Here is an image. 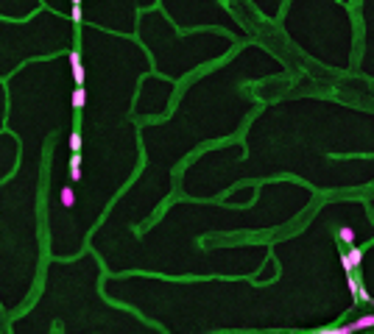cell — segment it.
I'll return each instance as SVG.
<instances>
[{"mask_svg": "<svg viewBox=\"0 0 374 334\" xmlns=\"http://www.w3.org/2000/svg\"><path fill=\"white\" fill-rule=\"evenodd\" d=\"M67 59H70V70H73V81H76V84H84L87 75H84V62H81V53L73 50Z\"/></svg>", "mask_w": 374, "mask_h": 334, "instance_id": "obj_1", "label": "cell"}, {"mask_svg": "<svg viewBox=\"0 0 374 334\" xmlns=\"http://www.w3.org/2000/svg\"><path fill=\"white\" fill-rule=\"evenodd\" d=\"M341 262H343V267H346V270H355V267H358L360 262H363V250L349 245V250L343 254V259H341Z\"/></svg>", "mask_w": 374, "mask_h": 334, "instance_id": "obj_2", "label": "cell"}, {"mask_svg": "<svg viewBox=\"0 0 374 334\" xmlns=\"http://www.w3.org/2000/svg\"><path fill=\"white\" fill-rule=\"evenodd\" d=\"M374 326V315H363V318H358L355 323H349V326H343V329H338V331H363V329H371Z\"/></svg>", "mask_w": 374, "mask_h": 334, "instance_id": "obj_3", "label": "cell"}, {"mask_svg": "<svg viewBox=\"0 0 374 334\" xmlns=\"http://www.w3.org/2000/svg\"><path fill=\"white\" fill-rule=\"evenodd\" d=\"M70 103H73V109H84V103H87V92H84V84H76L73 95H70Z\"/></svg>", "mask_w": 374, "mask_h": 334, "instance_id": "obj_4", "label": "cell"}, {"mask_svg": "<svg viewBox=\"0 0 374 334\" xmlns=\"http://www.w3.org/2000/svg\"><path fill=\"white\" fill-rule=\"evenodd\" d=\"M67 167H70V178L79 184V181H81V151L70 156V164H67Z\"/></svg>", "mask_w": 374, "mask_h": 334, "instance_id": "obj_5", "label": "cell"}, {"mask_svg": "<svg viewBox=\"0 0 374 334\" xmlns=\"http://www.w3.org/2000/svg\"><path fill=\"white\" fill-rule=\"evenodd\" d=\"M59 201H62V206L64 209H70V206H76V189L70 187H62V192H59Z\"/></svg>", "mask_w": 374, "mask_h": 334, "instance_id": "obj_6", "label": "cell"}, {"mask_svg": "<svg viewBox=\"0 0 374 334\" xmlns=\"http://www.w3.org/2000/svg\"><path fill=\"white\" fill-rule=\"evenodd\" d=\"M338 240H341L343 245H355V231L349 229V226H343V229L338 231Z\"/></svg>", "mask_w": 374, "mask_h": 334, "instance_id": "obj_7", "label": "cell"}, {"mask_svg": "<svg viewBox=\"0 0 374 334\" xmlns=\"http://www.w3.org/2000/svg\"><path fill=\"white\" fill-rule=\"evenodd\" d=\"M67 145H70V151H73V153H79L81 148H84V145H81V134H79V131H70V140H67Z\"/></svg>", "mask_w": 374, "mask_h": 334, "instance_id": "obj_8", "label": "cell"}, {"mask_svg": "<svg viewBox=\"0 0 374 334\" xmlns=\"http://www.w3.org/2000/svg\"><path fill=\"white\" fill-rule=\"evenodd\" d=\"M81 20H84V14H81V6H73V22L79 25Z\"/></svg>", "mask_w": 374, "mask_h": 334, "instance_id": "obj_9", "label": "cell"}, {"mask_svg": "<svg viewBox=\"0 0 374 334\" xmlns=\"http://www.w3.org/2000/svg\"><path fill=\"white\" fill-rule=\"evenodd\" d=\"M70 3H73V6H81V0H70Z\"/></svg>", "mask_w": 374, "mask_h": 334, "instance_id": "obj_10", "label": "cell"}]
</instances>
